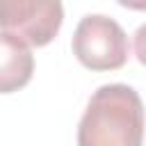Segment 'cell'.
I'll use <instances>...</instances> for the list:
<instances>
[{"label":"cell","mask_w":146,"mask_h":146,"mask_svg":"<svg viewBox=\"0 0 146 146\" xmlns=\"http://www.w3.org/2000/svg\"><path fill=\"white\" fill-rule=\"evenodd\" d=\"M128 34L110 16L89 14L73 32V55L89 71H116L128 62Z\"/></svg>","instance_id":"7a4b0ae2"},{"label":"cell","mask_w":146,"mask_h":146,"mask_svg":"<svg viewBox=\"0 0 146 146\" xmlns=\"http://www.w3.org/2000/svg\"><path fill=\"white\" fill-rule=\"evenodd\" d=\"M34 73V57L30 46L16 36L0 34V94L23 89Z\"/></svg>","instance_id":"277c9868"},{"label":"cell","mask_w":146,"mask_h":146,"mask_svg":"<svg viewBox=\"0 0 146 146\" xmlns=\"http://www.w3.org/2000/svg\"><path fill=\"white\" fill-rule=\"evenodd\" d=\"M121 7H128V9H135V11H144L146 9V0H116Z\"/></svg>","instance_id":"5b68a950"},{"label":"cell","mask_w":146,"mask_h":146,"mask_svg":"<svg viewBox=\"0 0 146 146\" xmlns=\"http://www.w3.org/2000/svg\"><path fill=\"white\" fill-rule=\"evenodd\" d=\"M62 23V0H0V32L27 46H48Z\"/></svg>","instance_id":"3957f363"},{"label":"cell","mask_w":146,"mask_h":146,"mask_svg":"<svg viewBox=\"0 0 146 146\" xmlns=\"http://www.w3.org/2000/svg\"><path fill=\"white\" fill-rule=\"evenodd\" d=\"M144 105L128 84L98 87L78 125V146H141Z\"/></svg>","instance_id":"6da1fadb"}]
</instances>
